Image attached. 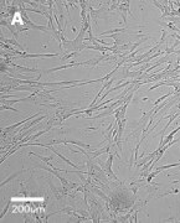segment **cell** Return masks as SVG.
Here are the masks:
<instances>
[{"instance_id":"obj_1","label":"cell","mask_w":180,"mask_h":223,"mask_svg":"<svg viewBox=\"0 0 180 223\" xmlns=\"http://www.w3.org/2000/svg\"><path fill=\"white\" fill-rule=\"evenodd\" d=\"M112 164H113V154H108V159L106 161V165L103 166V171L106 172V175L109 178H112L114 181H118V178L116 177V175L112 171Z\"/></svg>"},{"instance_id":"obj_2","label":"cell","mask_w":180,"mask_h":223,"mask_svg":"<svg viewBox=\"0 0 180 223\" xmlns=\"http://www.w3.org/2000/svg\"><path fill=\"white\" fill-rule=\"evenodd\" d=\"M40 114H41V113H36V114H35V115H31V117H29V118H26V119H25V120H23V122L21 123H16V124H14V125H11V127H8V128H5L4 129V134H6L8 133V131H9V130H14V129L16 128V127H19V125H21V124H24V123L25 122H28V120H30V119H34V118H36V117H39Z\"/></svg>"},{"instance_id":"obj_3","label":"cell","mask_w":180,"mask_h":223,"mask_svg":"<svg viewBox=\"0 0 180 223\" xmlns=\"http://www.w3.org/2000/svg\"><path fill=\"white\" fill-rule=\"evenodd\" d=\"M50 149H51V151H54V152H55V154H56V155L58 156V157H60V159H62V160H63V161H65V162H66V164H67V165H70V166H71V167H73V169H77V170H79V167L77 166V165H76V164H73V162H71V161H70V160H68V159H66V157H65V156H62L61 154H60V152H58V151L56 150V149H54V148H52V146H51Z\"/></svg>"},{"instance_id":"obj_4","label":"cell","mask_w":180,"mask_h":223,"mask_svg":"<svg viewBox=\"0 0 180 223\" xmlns=\"http://www.w3.org/2000/svg\"><path fill=\"white\" fill-rule=\"evenodd\" d=\"M73 66H78V62H71L68 65H62L60 67H55V68L47 69L46 72H55V71H58V69H65V68H70V67H73Z\"/></svg>"},{"instance_id":"obj_5","label":"cell","mask_w":180,"mask_h":223,"mask_svg":"<svg viewBox=\"0 0 180 223\" xmlns=\"http://www.w3.org/2000/svg\"><path fill=\"white\" fill-rule=\"evenodd\" d=\"M45 118H47V115H42V117H39V118H36L35 119L34 122H31V124H26L24 128H21V130L20 131H25L26 129H29V128H31V125H34V124H36V123H39V122H41V120H44Z\"/></svg>"},{"instance_id":"obj_6","label":"cell","mask_w":180,"mask_h":223,"mask_svg":"<svg viewBox=\"0 0 180 223\" xmlns=\"http://www.w3.org/2000/svg\"><path fill=\"white\" fill-rule=\"evenodd\" d=\"M92 191H93V192H96V193H97L98 196H101V197H102V198H103L104 201H109V198H108V197H107L106 195H104L103 192H101L99 190H97V189H92Z\"/></svg>"},{"instance_id":"obj_7","label":"cell","mask_w":180,"mask_h":223,"mask_svg":"<svg viewBox=\"0 0 180 223\" xmlns=\"http://www.w3.org/2000/svg\"><path fill=\"white\" fill-rule=\"evenodd\" d=\"M171 93H173V92H169L168 94H165V95H163V97H160V98H159V99H157L155 100V103H154V107H157L158 104H159V103H160V102H162V100H164V99H166V98H168L169 95L171 94Z\"/></svg>"},{"instance_id":"obj_8","label":"cell","mask_w":180,"mask_h":223,"mask_svg":"<svg viewBox=\"0 0 180 223\" xmlns=\"http://www.w3.org/2000/svg\"><path fill=\"white\" fill-rule=\"evenodd\" d=\"M1 41H3V42H9V44H12V45H15V46H17V47H21V46H20V45L17 44V42H16V41H15V40L4 39V37H3V39H1Z\"/></svg>"},{"instance_id":"obj_9","label":"cell","mask_w":180,"mask_h":223,"mask_svg":"<svg viewBox=\"0 0 180 223\" xmlns=\"http://www.w3.org/2000/svg\"><path fill=\"white\" fill-rule=\"evenodd\" d=\"M21 172H23V170H21V171H17L16 173H14V175H12V176H10V177L8 178V180H5V181H4V182L1 184V186H4V185H5V184H8L9 181H11L12 178H15V177H16V176H17V175H19V173H21Z\"/></svg>"},{"instance_id":"obj_10","label":"cell","mask_w":180,"mask_h":223,"mask_svg":"<svg viewBox=\"0 0 180 223\" xmlns=\"http://www.w3.org/2000/svg\"><path fill=\"white\" fill-rule=\"evenodd\" d=\"M5 109H11L12 112H19L17 109H15V108H12L11 106H6V104H3V106H1V110H5Z\"/></svg>"}]
</instances>
